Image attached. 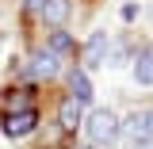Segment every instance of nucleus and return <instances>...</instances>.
<instances>
[{"label":"nucleus","instance_id":"2","mask_svg":"<svg viewBox=\"0 0 153 149\" xmlns=\"http://www.w3.org/2000/svg\"><path fill=\"white\" fill-rule=\"evenodd\" d=\"M107 46H111V42H107V31H96V35L84 42V73L107 61Z\"/></svg>","mask_w":153,"mask_h":149},{"label":"nucleus","instance_id":"3","mask_svg":"<svg viewBox=\"0 0 153 149\" xmlns=\"http://www.w3.org/2000/svg\"><path fill=\"white\" fill-rule=\"evenodd\" d=\"M38 122V115L31 111V107H23V111H12L8 115V122H4V130L12 134V138H23V134H31Z\"/></svg>","mask_w":153,"mask_h":149},{"label":"nucleus","instance_id":"5","mask_svg":"<svg viewBox=\"0 0 153 149\" xmlns=\"http://www.w3.org/2000/svg\"><path fill=\"white\" fill-rule=\"evenodd\" d=\"M134 80L138 84H153V46H142L134 54Z\"/></svg>","mask_w":153,"mask_h":149},{"label":"nucleus","instance_id":"4","mask_svg":"<svg viewBox=\"0 0 153 149\" xmlns=\"http://www.w3.org/2000/svg\"><path fill=\"white\" fill-rule=\"evenodd\" d=\"M69 96H73L80 107H84V103H92V80H88L84 69H73V73H69Z\"/></svg>","mask_w":153,"mask_h":149},{"label":"nucleus","instance_id":"11","mask_svg":"<svg viewBox=\"0 0 153 149\" xmlns=\"http://www.w3.org/2000/svg\"><path fill=\"white\" fill-rule=\"evenodd\" d=\"M126 149H153V138H146V142H130Z\"/></svg>","mask_w":153,"mask_h":149},{"label":"nucleus","instance_id":"12","mask_svg":"<svg viewBox=\"0 0 153 149\" xmlns=\"http://www.w3.org/2000/svg\"><path fill=\"white\" fill-rule=\"evenodd\" d=\"M146 126H149V138H153V107H146Z\"/></svg>","mask_w":153,"mask_h":149},{"label":"nucleus","instance_id":"8","mask_svg":"<svg viewBox=\"0 0 153 149\" xmlns=\"http://www.w3.org/2000/svg\"><path fill=\"white\" fill-rule=\"evenodd\" d=\"M119 134H126L130 142H146V138H149V126H146V111L126 115V122L119 126Z\"/></svg>","mask_w":153,"mask_h":149},{"label":"nucleus","instance_id":"1","mask_svg":"<svg viewBox=\"0 0 153 149\" xmlns=\"http://www.w3.org/2000/svg\"><path fill=\"white\" fill-rule=\"evenodd\" d=\"M119 119H115V111H107V107H96L92 115H88V122H84V134H88V142L92 145H107V142H115L119 138Z\"/></svg>","mask_w":153,"mask_h":149},{"label":"nucleus","instance_id":"10","mask_svg":"<svg viewBox=\"0 0 153 149\" xmlns=\"http://www.w3.org/2000/svg\"><path fill=\"white\" fill-rule=\"evenodd\" d=\"M50 50H54V54H73L76 46H73V38L65 35V31H54V35H50Z\"/></svg>","mask_w":153,"mask_h":149},{"label":"nucleus","instance_id":"6","mask_svg":"<svg viewBox=\"0 0 153 149\" xmlns=\"http://www.w3.org/2000/svg\"><path fill=\"white\" fill-rule=\"evenodd\" d=\"M57 54L54 50H35V57H31V73L35 76H57Z\"/></svg>","mask_w":153,"mask_h":149},{"label":"nucleus","instance_id":"7","mask_svg":"<svg viewBox=\"0 0 153 149\" xmlns=\"http://www.w3.org/2000/svg\"><path fill=\"white\" fill-rule=\"evenodd\" d=\"M69 12H73L69 0H42V12H38V16L46 19V23H54V27H61V23L69 19Z\"/></svg>","mask_w":153,"mask_h":149},{"label":"nucleus","instance_id":"9","mask_svg":"<svg viewBox=\"0 0 153 149\" xmlns=\"http://www.w3.org/2000/svg\"><path fill=\"white\" fill-rule=\"evenodd\" d=\"M57 119H61V126H65V130H76V126H80V103H76L73 96H69V99H61Z\"/></svg>","mask_w":153,"mask_h":149}]
</instances>
